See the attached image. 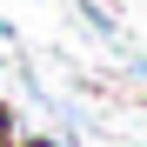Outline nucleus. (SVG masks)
<instances>
[{
  "mask_svg": "<svg viewBox=\"0 0 147 147\" xmlns=\"http://www.w3.org/2000/svg\"><path fill=\"white\" fill-rule=\"evenodd\" d=\"M74 7H80V20H87L94 34H114V13L100 7V0H74Z\"/></svg>",
  "mask_w": 147,
  "mask_h": 147,
  "instance_id": "nucleus-1",
  "label": "nucleus"
},
{
  "mask_svg": "<svg viewBox=\"0 0 147 147\" xmlns=\"http://www.w3.org/2000/svg\"><path fill=\"white\" fill-rule=\"evenodd\" d=\"M13 147H74L67 134H27V140H13Z\"/></svg>",
  "mask_w": 147,
  "mask_h": 147,
  "instance_id": "nucleus-2",
  "label": "nucleus"
},
{
  "mask_svg": "<svg viewBox=\"0 0 147 147\" xmlns=\"http://www.w3.org/2000/svg\"><path fill=\"white\" fill-rule=\"evenodd\" d=\"M0 47H13V20H0Z\"/></svg>",
  "mask_w": 147,
  "mask_h": 147,
  "instance_id": "nucleus-3",
  "label": "nucleus"
}]
</instances>
